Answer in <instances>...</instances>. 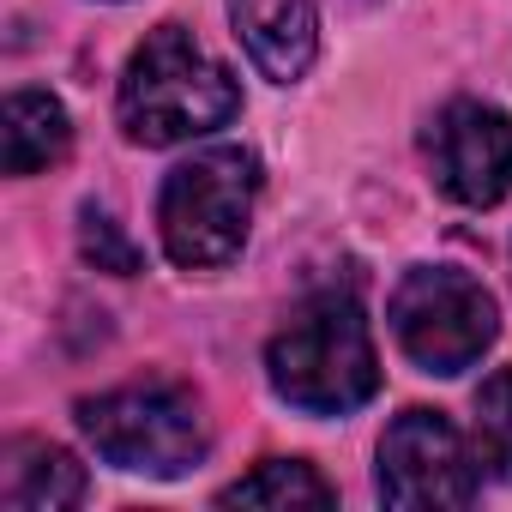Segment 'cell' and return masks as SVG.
I'll return each instance as SVG.
<instances>
[{
	"label": "cell",
	"instance_id": "4",
	"mask_svg": "<svg viewBox=\"0 0 512 512\" xmlns=\"http://www.w3.org/2000/svg\"><path fill=\"white\" fill-rule=\"evenodd\" d=\"M79 434L91 452L127 476H187L211 452V428L199 398L181 380H133L97 398H79Z\"/></svg>",
	"mask_w": 512,
	"mask_h": 512
},
{
	"label": "cell",
	"instance_id": "3",
	"mask_svg": "<svg viewBox=\"0 0 512 512\" xmlns=\"http://www.w3.org/2000/svg\"><path fill=\"white\" fill-rule=\"evenodd\" d=\"M253 199H260V157L247 145H205L163 175L157 235L181 272H217L247 247Z\"/></svg>",
	"mask_w": 512,
	"mask_h": 512
},
{
	"label": "cell",
	"instance_id": "1",
	"mask_svg": "<svg viewBox=\"0 0 512 512\" xmlns=\"http://www.w3.org/2000/svg\"><path fill=\"white\" fill-rule=\"evenodd\" d=\"M115 109H121V127L133 145L163 151V145H187V139H205L223 121H235L241 85L187 25H157L127 55Z\"/></svg>",
	"mask_w": 512,
	"mask_h": 512
},
{
	"label": "cell",
	"instance_id": "12",
	"mask_svg": "<svg viewBox=\"0 0 512 512\" xmlns=\"http://www.w3.org/2000/svg\"><path fill=\"white\" fill-rule=\"evenodd\" d=\"M476 440H482V458L512 482V368L482 380V392H476Z\"/></svg>",
	"mask_w": 512,
	"mask_h": 512
},
{
	"label": "cell",
	"instance_id": "11",
	"mask_svg": "<svg viewBox=\"0 0 512 512\" xmlns=\"http://www.w3.org/2000/svg\"><path fill=\"white\" fill-rule=\"evenodd\" d=\"M217 500L223 506H332L338 488L314 464H302V458H266L260 470L235 476Z\"/></svg>",
	"mask_w": 512,
	"mask_h": 512
},
{
	"label": "cell",
	"instance_id": "10",
	"mask_svg": "<svg viewBox=\"0 0 512 512\" xmlns=\"http://www.w3.org/2000/svg\"><path fill=\"white\" fill-rule=\"evenodd\" d=\"M0 151H7V175H43L73 151V121L55 91H13L7 115H0Z\"/></svg>",
	"mask_w": 512,
	"mask_h": 512
},
{
	"label": "cell",
	"instance_id": "8",
	"mask_svg": "<svg viewBox=\"0 0 512 512\" xmlns=\"http://www.w3.org/2000/svg\"><path fill=\"white\" fill-rule=\"evenodd\" d=\"M235 37L247 61L272 85H296L320 55V7L314 0H229Z\"/></svg>",
	"mask_w": 512,
	"mask_h": 512
},
{
	"label": "cell",
	"instance_id": "6",
	"mask_svg": "<svg viewBox=\"0 0 512 512\" xmlns=\"http://www.w3.org/2000/svg\"><path fill=\"white\" fill-rule=\"evenodd\" d=\"M374 488L386 506L428 512V506H470L482 488V464L470 440L440 416V410H404L380 434V470Z\"/></svg>",
	"mask_w": 512,
	"mask_h": 512
},
{
	"label": "cell",
	"instance_id": "9",
	"mask_svg": "<svg viewBox=\"0 0 512 512\" xmlns=\"http://www.w3.org/2000/svg\"><path fill=\"white\" fill-rule=\"evenodd\" d=\"M85 500V464L49 440H13L0 470V506L13 512H67Z\"/></svg>",
	"mask_w": 512,
	"mask_h": 512
},
{
	"label": "cell",
	"instance_id": "7",
	"mask_svg": "<svg viewBox=\"0 0 512 512\" xmlns=\"http://www.w3.org/2000/svg\"><path fill=\"white\" fill-rule=\"evenodd\" d=\"M428 163L446 199L488 211L512 193V115L494 103H446L428 127Z\"/></svg>",
	"mask_w": 512,
	"mask_h": 512
},
{
	"label": "cell",
	"instance_id": "2",
	"mask_svg": "<svg viewBox=\"0 0 512 512\" xmlns=\"http://www.w3.org/2000/svg\"><path fill=\"white\" fill-rule=\"evenodd\" d=\"M266 380L308 416H350L380 392V350L350 290L302 302L266 344Z\"/></svg>",
	"mask_w": 512,
	"mask_h": 512
},
{
	"label": "cell",
	"instance_id": "5",
	"mask_svg": "<svg viewBox=\"0 0 512 512\" xmlns=\"http://www.w3.org/2000/svg\"><path fill=\"white\" fill-rule=\"evenodd\" d=\"M386 320H392L398 350L422 374H440V380L476 368L488 344L500 338L494 296L458 266H410L386 302Z\"/></svg>",
	"mask_w": 512,
	"mask_h": 512
},
{
	"label": "cell",
	"instance_id": "13",
	"mask_svg": "<svg viewBox=\"0 0 512 512\" xmlns=\"http://www.w3.org/2000/svg\"><path fill=\"white\" fill-rule=\"evenodd\" d=\"M79 247H85V260L97 266V272H139V247L121 235V223L103 211V205H85L79 211Z\"/></svg>",
	"mask_w": 512,
	"mask_h": 512
}]
</instances>
